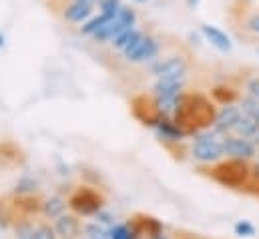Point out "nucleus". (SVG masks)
Returning a JSON list of instances; mask_svg holds the SVG:
<instances>
[{
	"label": "nucleus",
	"mask_w": 259,
	"mask_h": 239,
	"mask_svg": "<svg viewBox=\"0 0 259 239\" xmlns=\"http://www.w3.org/2000/svg\"><path fill=\"white\" fill-rule=\"evenodd\" d=\"M241 119V109L237 103H229V105H221L217 109L215 123H213V131L221 133V135H229L233 131V127L237 125V121Z\"/></svg>",
	"instance_id": "11"
},
{
	"label": "nucleus",
	"mask_w": 259,
	"mask_h": 239,
	"mask_svg": "<svg viewBox=\"0 0 259 239\" xmlns=\"http://www.w3.org/2000/svg\"><path fill=\"white\" fill-rule=\"evenodd\" d=\"M241 28H243L247 34L259 38V10H249V12L243 16Z\"/></svg>",
	"instance_id": "24"
},
{
	"label": "nucleus",
	"mask_w": 259,
	"mask_h": 239,
	"mask_svg": "<svg viewBox=\"0 0 259 239\" xmlns=\"http://www.w3.org/2000/svg\"><path fill=\"white\" fill-rule=\"evenodd\" d=\"M217 115V107L211 97L203 93H183L181 105L175 113L173 121L187 133V137L197 135L213 127Z\"/></svg>",
	"instance_id": "1"
},
{
	"label": "nucleus",
	"mask_w": 259,
	"mask_h": 239,
	"mask_svg": "<svg viewBox=\"0 0 259 239\" xmlns=\"http://www.w3.org/2000/svg\"><path fill=\"white\" fill-rule=\"evenodd\" d=\"M209 177L227 189H249L253 187L251 179V161L223 157L209 169Z\"/></svg>",
	"instance_id": "2"
},
{
	"label": "nucleus",
	"mask_w": 259,
	"mask_h": 239,
	"mask_svg": "<svg viewBox=\"0 0 259 239\" xmlns=\"http://www.w3.org/2000/svg\"><path fill=\"white\" fill-rule=\"evenodd\" d=\"M185 4H187V8H189V10H197V8H199V4H201V0H185Z\"/></svg>",
	"instance_id": "31"
},
{
	"label": "nucleus",
	"mask_w": 259,
	"mask_h": 239,
	"mask_svg": "<svg viewBox=\"0 0 259 239\" xmlns=\"http://www.w3.org/2000/svg\"><path fill=\"white\" fill-rule=\"evenodd\" d=\"M157 239H169V237H167L165 233H161V235H159V237H157Z\"/></svg>",
	"instance_id": "34"
},
{
	"label": "nucleus",
	"mask_w": 259,
	"mask_h": 239,
	"mask_svg": "<svg viewBox=\"0 0 259 239\" xmlns=\"http://www.w3.org/2000/svg\"><path fill=\"white\" fill-rule=\"evenodd\" d=\"M105 205V197L91 189V187H78L70 197H68V207L74 211V215L82 217H95Z\"/></svg>",
	"instance_id": "4"
},
{
	"label": "nucleus",
	"mask_w": 259,
	"mask_h": 239,
	"mask_svg": "<svg viewBox=\"0 0 259 239\" xmlns=\"http://www.w3.org/2000/svg\"><path fill=\"white\" fill-rule=\"evenodd\" d=\"M223 139H225V135H221V133H217L213 129L197 133L193 145H191V157L197 163L215 165L217 161H221L225 157Z\"/></svg>",
	"instance_id": "3"
},
{
	"label": "nucleus",
	"mask_w": 259,
	"mask_h": 239,
	"mask_svg": "<svg viewBox=\"0 0 259 239\" xmlns=\"http://www.w3.org/2000/svg\"><path fill=\"white\" fill-rule=\"evenodd\" d=\"M185 93V78H157L151 87V97H175Z\"/></svg>",
	"instance_id": "14"
},
{
	"label": "nucleus",
	"mask_w": 259,
	"mask_h": 239,
	"mask_svg": "<svg viewBox=\"0 0 259 239\" xmlns=\"http://www.w3.org/2000/svg\"><path fill=\"white\" fill-rule=\"evenodd\" d=\"M211 99L219 105H229V103L239 101V91L229 85H217L211 89Z\"/></svg>",
	"instance_id": "19"
},
{
	"label": "nucleus",
	"mask_w": 259,
	"mask_h": 239,
	"mask_svg": "<svg viewBox=\"0 0 259 239\" xmlns=\"http://www.w3.org/2000/svg\"><path fill=\"white\" fill-rule=\"evenodd\" d=\"M255 157H257V161H259V147H257V153H255Z\"/></svg>",
	"instance_id": "37"
},
{
	"label": "nucleus",
	"mask_w": 259,
	"mask_h": 239,
	"mask_svg": "<svg viewBox=\"0 0 259 239\" xmlns=\"http://www.w3.org/2000/svg\"><path fill=\"white\" fill-rule=\"evenodd\" d=\"M243 93L245 97H251L259 103V74H251L243 81Z\"/></svg>",
	"instance_id": "25"
},
{
	"label": "nucleus",
	"mask_w": 259,
	"mask_h": 239,
	"mask_svg": "<svg viewBox=\"0 0 259 239\" xmlns=\"http://www.w3.org/2000/svg\"><path fill=\"white\" fill-rule=\"evenodd\" d=\"M111 18L109 16H105V14H101V12H95L87 22H82L80 26H78V34L80 36H89V38H93L107 22H109Z\"/></svg>",
	"instance_id": "18"
},
{
	"label": "nucleus",
	"mask_w": 259,
	"mask_h": 239,
	"mask_svg": "<svg viewBox=\"0 0 259 239\" xmlns=\"http://www.w3.org/2000/svg\"><path fill=\"white\" fill-rule=\"evenodd\" d=\"M82 239H101V237H91V235H84Z\"/></svg>",
	"instance_id": "35"
},
{
	"label": "nucleus",
	"mask_w": 259,
	"mask_h": 239,
	"mask_svg": "<svg viewBox=\"0 0 259 239\" xmlns=\"http://www.w3.org/2000/svg\"><path fill=\"white\" fill-rule=\"evenodd\" d=\"M233 233H235L237 237H253V235L257 233V229H255V225H253L251 221L241 219V221H237V223L233 225Z\"/></svg>",
	"instance_id": "26"
},
{
	"label": "nucleus",
	"mask_w": 259,
	"mask_h": 239,
	"mask_svg": "<svg viewBox=\"0 0 259 239\" xmlns=\"http://www.w3.org/2000/svg\"><path fill=\"white\" fill-rule=\"evenodd\" d=\"M131 109H133V115L141 121L143 125H147V127L159 117V113H157V109H155V103H153V97H151V95H149V97H147V95H139V97H135L133 103H131Z\"/></svg>",
	"instance_id": "12"
},
{
	"label": "nucleus",
	"mask_w": 259,
	"mask_h": 239,
	"mask_svg": "<svg viewBox=\"0 0 259 239\" xmlns=\"http://www.w3.org/2000/svg\"><path fill=\"white\" fill-rule=\"evenodd\" d=\"M4 45H6V36L0 32V49H4Z\"/></svg>",
	"instance_id": "33"
},
{
	"label": "nucleus",
	"mask_w": 259,
	"mask_h": 239,
	"mask_svg": "<svg viewBox=\"0 0 259 239\" xmlns=\"http://www.w3.org/2000/svg\"><path fill=\"white\" fill-rule=\"evenodd\" d=\"M145 34V30H141V28H137V26H133V28H125L111 45H113V49L115 51H119L121 55H125L127 51H131L135 45H137V41L141 38Z\"/></svg>",
	"instance_id": "15"
},
{
	"label": "nucleus",
	"mask_w": 259,
	"mask_h": 239,
	"mask_svg": "<svg viewBox=\"0 0 259 239\" xmlns=\"http://www.w3.org/2000/svg\"><path fill=\"white\" fill-rule=\"evenodd\" d=\"M53 227H55L59 239H76L82 231L78 215H68V213H63L61 217H57Z\"/></svg>",
	"instance_id": "13"
},
{
	"label": "nucleus",
	"mask_w": 259,
	"mask_h": 239,
	"mask_svg": "<svg viewBox=\"0 0 259 239\" xmlns=\"http://www.w3.org/2000/svg\"><path fill=\"white\" fill-rule=\"evenodd\" d=\"M34 239H59L55 227H51L49 223H36L34 225Z\"/></svg>",
	"instance_id": "28"
},
{
	"label": "nucleus",
	"mask_w": 259,
	"mask_h": 239,
	"mask_svg": "<svg viewBox=\"0 0 259 239\" xmlns=\"http://www.w3.org/2000/svg\"><path fill=\"white\" fill-rule=\"evenodd\" d=\"M127 2H129V4H133V6H135V4H137V6H143V4H147L149 0H127Z\"/></svg>",
	"instance_id": "32"
},
{
	"label": "nucleus",
	"mask_w": 259,
	"mask_h": 239,
	"mask_svg": "<svg viewBox=\"0 0 259 239\" xmlns=\"http://www.w3.org/2000/svg\"><path fill=\"white\" fill-rule=\"evenodd\" d=\"M149 127L157 133V137L161 141H167V143H181L183 139H187V133L175 121L169 119V117H163V115H159Z\"/></svg>",
	"instance_id": "9"
},
{
	"label": "nucleus",
	"mask_w": 259,
	"mask_h": 239,
	"mask_svg": "<svg viewBox=\"0 0 259 239\" xmlns=\"http://www.w3.org/2000/svg\"><path fill=\"white\" fill-rule=\"evenodd\" d=\"M257 131H259V127H257V123H255V119H253V117H247V115L241 113V119L237 121V125L233 127V131H231L229 135H239V137L251 139Z\"/></svg>",
	"instance_id": "21"
},
{
	"label": "nucleus",
	"mask_w": 259,
	"mask_h": 239,
	"mask_svg": "<svg viewBox=\"0 0 259 239\" xmlns=\"http://www.w3.org/2000/svg\"><path fill=\"white\" fill-rule=\"evenodd\" d=\"M139 227H141V233H143V237H149V239H157L161 233H165L163 231V225H161V221H157L155 217H149V215H143L139 221Z\"/></svg>",
	"instance_id": "20"
},
{
	"label": "nucleus",
	"mask_w": 259,
	"mask_h": 239,
	"mask_svg": "<svg viewBox=\"0 0 259 239\" xmlns=\"http://www.w3.org/2000/svg\"><path fill=\"white\" fill-rule=\"evenodd\" d=\"M237 105H239L241 113L247 115V117H253V119H255V115L259 113V103L257 101H253L251 97H245V95L239 97V103H237Z\"/></svg>",
	"instance_id": "27"
},
{
	"label": "nucleus",
	"mask_w": 259,
	"mask_h": 239,
	"mask_svg": "<svg viewBox=\"0 0 259 239\" xmlns=\"http://www.w3.org/2000/svg\"><path fill=\"white\" fill-rule=\"evenodd\" d=\"M141 227L137 221L131 223H115L113 227H109V239H141Z\"/></svg>",
	"instance_id": "17"
},
{
	"label": "nucleus",
	"mask_w": 259,
	"mask_h": 239,
	"mask_svg": "<svg viewBox=\"0 0 259 239\" xmlns=\"http://www.w3.org/2000/svg\"><path fill=\"white\" fill-rule=\"evenodd\" d=\"M255 193H257V195H259V185H257V189H255Z\"/></svg>",
	"instance_id": "38"
},
{
	"label": "nucleus",
	"mask_w": 259,
	"mask_h": 239,
	"mask_svg": "<svg viewBox=\"0 0 259 239\" xmlns=\"http://www.w3.org/2000/svg\"><path fill=\"white\" fill-rule=\"evenodd\" d=\"M66 207H68V199L61 197V195H53V197H49L40 203V213L47 219H57L65 213Z\"/></svg>",
	"instance_id": "16"
},
{
	"label": "nucleus",
	"mask_w": 259,
	"mask_h": 239,
	"mask_svg": "<svg viewBox=\"0 0 259 239\" xmlns=\"http://www.w3.org/2000/svg\"><path fill=\"white\" fill-rule=\"evenodd\" d=\"M95 12H97V0H66L61 8L63 20L72 26H80Z\"/></svg>",
	"instance_id": "7"
},
{
	"label": "nucleus",
	"mask_w": 259,
	"mask_h": 239,
	"mask_svg": "<svg viewBox=\"0 0 259 239\" xmlns=\"http://www.w3.org/2000/svg\"><path fill=\"white\" fill-rule=\"evenodd\" d=\"M123 6H125L123 0H97V12L109 16V18H115Z\"/></svg>",
	"instance_id": "23"
},
{
	"label": "nucleus",
	"mask_w": 259,
	"mask_h": 239,
	"mask_svg": "<svg viewBox=\"0 0 259 239\" xmlns=\"http://www.w3.org/2000/svg\"><path fill=\"white\" fill-rule=\"evenodd\" d=\"M189 60L185 55H171L151 62V74L155 78H187Z\"/></svg>",
	"instance_id": "6"
},
{
	"label": "nucleus",
	"mask_w": 259,
	"mask_h": 239,
	"mask_svg": "<svg viewBox=\"0 0 259 239\" xmlns=\"http://www.w3.org/2000/svg\"><path fill=\"white\" fill-rule=\"evenodd\" d=\"M95 221L101 223V225L107 227V229L115 225V217H113V213H109V211H105V209H101V211L95 215Z\"/></svg>",
	"instance_id": "30"
},
{
	"label": "nucleus",
	"mask_w": 259,
	"mask_h": 239,
	"mask_svg": "<svg viewBox=\"0 0 259 239\" xmlns=\"http://www.w3.org/2000/svg\"><path fill=\"white\" fill-rule=\"evenodd\" d=\"M117 18H119V22H121L125 28H133V26L139 24V12H137V8H135L133 4H125V6L119 10Z\"/></svg>",
	"instance_id": "22"
},
{
	"label": "nucleus",
	"mask_w": 259,
	"mask_h": 239,
	"mask_svg": "<svg viewBox=\"0 0 259 239\" xmlns=\"http://www.w3.org/2000/svg\"><path fill=\"white\" fill-rule=\"evenodd\" d=\"M199 32H201L203 41L209 43L215 51H219V53H231V51H233V41H231V36H229L225 30H221L219 26L203 22V24L199 26Z\"/></svg>",
	"instance_id": "10"
},
{
	"label": "nucleus",
	"mask_w": 259,
	"mask_h": 239,
	"mask_svg": "<svg viewBox=\"0 0 259 239\" xmlns=\"http://www.w3.org/2000/svg\"><path fill=\"white\" fill-rule=\"evenodd\" d=\"M223 147H225V157H233V159L251 161L257 153L255 143L251 139H245V137H239V135H225Z\"/></svg>",
	"instance_id": "8"
},
{
	"label": "nucleus",
	"mask_w": 259,
	"mask_h": 239,
	"mask_svg": "<svg viewBox=\"0 0 259 239\" xmlns=\"http://www.w3.org/2000/svg\"><path fill=\"white\" fill-rule=\"evenodd\" d=\"M36 191V181L34 179H22L16 185V195H30Z\"/></svg>",
	"instance_id": "29"
},
{
	"label": "nucleus",
	"mask_w": 259,
	"mask_h": 239,
	"mask_svg": "<svg viewBox=\"0 0 259 239\" xmlns=\"http://www.w3.org/2000/svg\"><path fill=\"white\" fill-rule=\"evenodd\" d=\"M159 55H161V41L155 34L145 32L137 41V45L123 55V59L131 64H151L159 59Z\"/></svg>",
	"instance_id": "5"
},
{
	"label": "nucleus",
	"mask_w": 259,
	"mask_h": 239,
	"mask_svg": "<svg viewBox=\"0 0 259 239\" xmlns=\"http://www.w3.org/2000/svg\"><path fill=\"white\" fill-rule=\"evenodd\" d=\"M255 123H257V127H259V113L255 115Z\"/></svg>",
	"instance_id": "36"
}]
</instances>
